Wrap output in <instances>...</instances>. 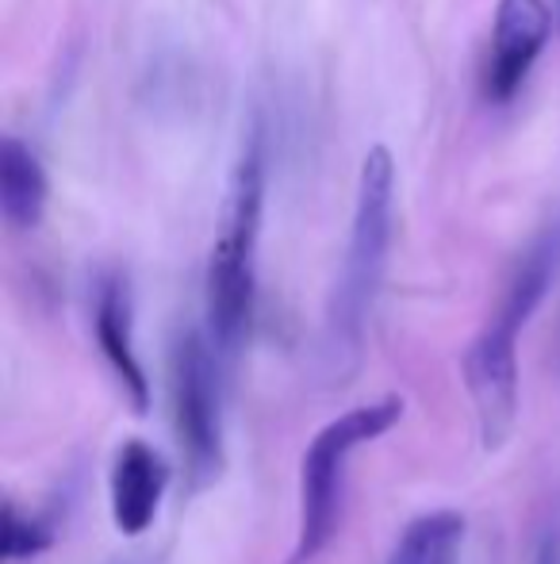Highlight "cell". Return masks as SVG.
Masks as SVG:
<instances>
[{
  "instance_id": "ba28073f",
  "label": "cell",
  "mask_w": 560,
  "mask_h": 564,
  "mask_svg": "<svg viewBox=\"0 0 560 564\" xmlns=\"http://www.w3.org/2000/svg\"><path fill=\"white\" fill-rule=\"evenodd\" d=\"M165 488H169V468L162 453L146 446L142 438H128L116 449L112 476H108V496H112V522L123 538H139L154 527L162 511Z\"/></svg>"
},
{
  "instance_id": "9c48e42d",
  "label": "cell",
  "mask_w": 560,
  "mask_h": 564,
  "mask_svg": "<svg viewBox=\"0 0 560 564\" xmlns=\"http://www.w3.org/2000/svg\"><path fill=\"white\" fill-rule=\"evenodd\" d=\"M51 200V177L35 150L15 134L0 139V212L8 227L31 230L43 224Z\"/></svg>"
},
{
  "instance_id": "8fae6325",
  "label": "cell",
  "mask_w": 560,
  "mask_h": 564,
  "mask_svg": "<svg viewBox=\"0 0 560 564\" xmlns=\"http://www.w3.org/2000/svg\"><path fill=\"white\" fill-rule=\"evenodd\" d=\"M464 534H469V522L461 511L419 514L396 542L388 564H457L464 550Z\"/></svg>"
},
{
  "instance_id": "30bf717a",
  "label": "cell",
  "mask_w": 560,
  "mask_h": 564,
  "mask_svg": "<svg viewBox=\"0 0 560 564\" xmlns=\"http://www.w3.org/2000/svg\"><path fill=\"white\" fill-rule=\"evenodd\" d=\"M557 269H560V219H553L546 230H538L534 242L523 250V258L515 261L495 319L523 330L530 323V315L541 307L549 284L557 281Z\"/></svg>"
},
{
  "instance_id": "5bb4252c",
  "label": "cell",
  "mask_w": 560,
  "mask_h": 564,
  "mask_svg": "<svg viewBox=\"0 0 560 564\" xmlns=\"http://www.w3.org/2000/svg\"><path fill=\"white\" fill-rule=\"evenodd\" d=\"M557 20H560V0H557Z\"/></svg>"
},
{
  "instance_id": "52a82bcc",
  "label": "cell",
  "mask_w": 560,
  "mask_h": 564,
  "mask_svg": "<svg viewBox=\"0 0 560 564\" xmlns=\"http://www.w3.org/2000/svg\"><path fill=\"white\" fill-rule=\"evenodd\" d=\"M92 330H97V346L105 354L108 369L116 372L123 395L131 400L135 415L150 411V377L142 369L135 354V319H131V289L128 276L105 273L97 284V300H92Z\"/></svg>"
},
{
  "instance_id": "7a4b0ae2",
  "label": "cell",
  "mask_w": 560,
  "mask_h": 564,
  "mask_svg": "<svg viewBox=\"0 0 560 564\" xmlns=\"http://www.w3.org/2000/svg\"><path fill=\"white\" fill-rule=\"evenodd\" d=\"M392 224H396V158L384 142H373L361 158L350 242H345L342 273L330 296L327 327L338 349L361 346V330L381 292L384 265H388Z\"/></svg>"
},
{
  "instance_id": "4fadbf2b",
  "label": "cell",
  "mask_w": 560,
  "mask_h": 564,
  "mask_svg": "<svg viewBox=\"0 0 560 564\" xmlns=\"http://www.w3.org/2000/svg\"><path fill=\"white\" fill-rule=\"evenodd\" d=\"M534 564H560V530H549L541 538L538 553H534Z\"/></svg>"
},
{
  "instance_id": "6da1fadb",
  "label": "cell",
  "mask_w": 560,
  "mask_h": 564,
  "mask_svg": "<svg viewBox=\"0 0 560 564\" xmlns=\"http://www.w3.org/2000/svg\"><path fill=\"white\" fill-rule=\"evenodd\" d=\"M265 219V139L250 131L227 177L216 246L208 258V338L223 361L246 346L257 296V242Z\"/></svg>"
},
{
  "instance_id": "7c38bea8",
  "label": "cell",
  "mask_w": 560,
  "mask_h": 564,
  "mask_svg": "<svg viewBox=\"0 0 560 564\" xmlns=\"http://www.w3.org/2000/svg\"><path fill=\"white\" fill-rule=\"evenodd\" d=\"M54 542L51 527L35 514H23L20 507L8 499L4 503V530H0V553L4 561H31L39 553H46Z\"/></svg>"
},
{
  "instance_id": "3957f363",
  "label": "cell",
  "mask_w": 560,
  "mask_h": 564,
  "mask_svg": "<svg viewBox=\"0 0 560 564\" xmlns=\"http://www.w3.org/2000/svg\"><path fill=\"white\" fill-rule=\"evenodd\" d=\"M404 419V400L384 395V400L350 408L345 415L330 419L299 460V519H296V545L288 564H311L342 522V496H345V465L350 453L384 438L392 426Z\"/></svg>"
},
{
  "instance_id": "5b68a950",
  "label": "cell",
  "mask_w": 560,
  "mask_h": 564,
  "mask_svg": "<svg viewBox=\"0 0 560 564\" xmlns=\"http://www.w3.org/2000/svg\"><path fill=\"white\" fill-rule=\"evenodd\" d=\"M484 449H499L518 423V330L492 315L461 357Z\"/></svg>"
},
{
  "instance_id": "277c9868",
  "label": "cell",
  "mask_w": 560,
  "mask_h": 564,
  "mask_svg": "<svg viewBox=\"0 0 560 564\" xmlns=\"http://www.w3.org/2000/svg\"><path fill=\"white\" fill-rule=\"evenodd\" d=\"M169 415L177 446L196 484L223 473V411H219V354L211 338L185 327L169 349Z\"/></svg>"
},
{
  "instance_id": "8992f818",
  "label": "cell",
  "mask_w": 560,
  "mask_h": 564,
  "mask_svg": "<svg viewBox=\"0 0 560 564\" xmlns=\"http://www.w3.org/2000/svg\"><path fill=\"white\" fill-rule=\"evenodd\" d=\"M549 35H553V12L546 0H499L480 66V97L492 108L510 105L523 93L530 69L538 66Z\"/></svg>"
}]
</instances>
